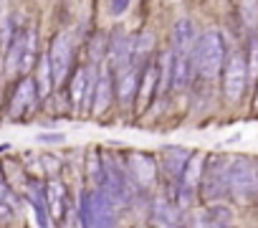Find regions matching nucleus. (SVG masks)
I'll return each mask as SVG.
<instances>
[{"mask_svg": "<svg viewBox=\"0 0 258 228\" xmlns=\"http://www.w3.org/2000/svg\"><path fill=\"white\" fill-rule=\"evenodd\" d=\"M228 51H225V38L220 31H205L203 36H198L195 46H192V69L200 79H213L220 74L223 61H225Z\"/></svg>", "mask_w": 258, "mask_h": 228, "instance_id": "nucleus-1", "label": "nucleus"}, {"mask_svg": "<svg viewBox=\"0 0 258 228\" xmlns=\"http://www.w3.org/2000/svg\"><path fill=\"white\" fill-rule=\"evenodd\" d=\"M228 165L230 160H225L223 155H208L203 162V178H200V198L205 203H215L223 200L225 195H230L228 190Z\"/></svg>", "mask_w": 258, "mask_h": 228, "instance_id": "nucleus-2", "label": "nucleus"}, {"mask_svg": "<svg viewBox=\"0 0 258 228\" xmlns=\"http://www.w3.org/2000/svg\"><path fill=\"white\" fill-rule=\"evenodd\" d=\"M228 190L238 200H250L258 193V180H255V165L248 157H235L228 165Z\"/></svg>", "mask_w": 258, "mask_h": 228, "instance_id": "nucleus-3", "label": "nucleus"}, {"mask_svg": "<svg viewBox=\"0 0 258 228\" xmlns=\"http://www.w3.org/2000/svg\"><path fill=\"white\" fill-rule=\"evenodd\" d=\"M248 86V64H245V53L233 51L225 56L223 61V94L228 101H238L245 94Z\"/></svg>", "mask_w": 258, "mask_h": 228, "instance_id": "nucleus-4", "label": "nucleus"}, {"mask_svg": "<svg viewBox=\"0 0 258 228\" xmlns=\"http://www.w3.org/2000/svg\"><path fill=\"white\" fill-rule=\"evenodd\" d=\"M94 81H96V74H94V64H84V66H76L74 74L69 76V101H71V109L74 114H81L86 106L91 109V94H94Z\"/></svg>", "mask_w": 258, "mask_h": 228, "instance_id": "nucleus-5", "label": "nucleus"}, {"mask_svg": "<svg viewBox=\"0 0 258 228\" xmlns=\"http://www.w3.org/2000/svg\"><path fill=\"white\" fill-rule=\"evenodd\" d=\"M71 41L66 33H56L51 38L48 46V64H51V74H53V84L63 86L71 76Z\"/></svg>", "mask_w": 258, "mask_h": 228, "instance_id": "nucleus-6", "label": "nucleus"}, {"mask_svg": "<svg viewBox=\"0 0 258 228\" xmlns=\"http://www.w3.org/2000/svg\"><path fill=\"white\" fill-rule=\"evenodd\" d=\"M132 38H129L121 28L111 31L109 36V46H106V64H109V71L116 74L121 69H126L132 64Z\"/></svg>", "mask_w": 258, "mask_h": 228, "instance_id": "nucleus-7", "label": "nucleus"}, {"mask_svg": "<svg viewBox=\"0 0 258 228\" xmlns=\"http://www.w3.org/2000/svg\"><path fill=\"white\" fill-rule=\"evenodd\" d=\"M137 86H140V66L129 64L126 69L114 74V96L119 106H132L137 99Z\"/></svg>", "mask_w": 258, "mask_h": 228, "instance_id": "nucleus-8", "label": "nucleus"}, {"mask_svg": "<svg viewBox=\"0 0 258 228\" xmlns=\"http://www.w3.org/2000/svg\"><path fill=\"white\" fill-rule=\"evenodd\" d=\"M38 104V96H36V79L33 76H23L18 81V86L13 89V96H11V104H8V114L13 120H21L26 111H31L33 106Z\"/></svg>", "mask_w": 258, "mask_h": 228, "instance_id": "nucleus-9", "label": "nucleus"}, {"mask_svg": "<svg viewBox=\"0 0 258 228\" xmlns=\"http://www.w3.org/2000/svg\"><path fill=\"white\" fill-rule=\"evenodd\" d=\"M129 175H132L142 188H150L157 180V160L147 152H129L124 160Z\"/></svg>", "mask_w": 258, "mask_h": 228, "instance_id": "nucleus-10", "label": "nucleus"}, {"mask_svg": "<svg viewBox=\"0 0 258 228\" xmlns=\"http://www.w3.org/2000/svg\"><path fill=\"white\" fill-rule=\"evenodd\" d=\"M160 155L162 157H160L157 167H162V175L167 178V183H180V175L185 170V162L190 157V150L187 147H180V145H165Z\"/></svg>", "mask_w": 258, "mask_h": 228, "instance_id": "nucleus-11", "label": "nucleus"}, {"mask_svg": "<svg viewBox=\"0 0 258 228\" xmlns=\"http://www.w3.org/2000/svg\"><path fill=\"white\" fill-rule=\"evenodd\" d=\"M157 96V64L147 61L142 74H140V86H137V99H135V109L142 114L145 109H150V104Z\"/></svg>", "mask_w": 258, "mask_h": 228, "instance_id": "nucleus-12", "label": "nucleus"}, {"mask_svg": "<svg viewBox=\"0 0 258 228\" xmlns=\"http://www.w3.org/2000/svg\"><path fill=\"white\" fill-rule=\"evenodd\" d=\"M116 223V203L109 198L104 188L91 190V225H114Z\"/></svg>", "mask_w": 258, "mask_h": 228, "instance_id": "nucleus-13", "label": "nucleus"}, {"mask_svg": "<svg viewBox=\"0 0 258 228\" xmlns=\"http://www.w3.org/2000/svg\"><path fill=\"white\" fill-rule=\"evenodd\" d=\"M111 96H114V74L106 69L94 81V94H91V114L94 117H101V114L109 109Z\"/></svg>", "mask_w": 258, "mask_h": 228, "instance_id": "nucleus-14", "label": "nucleus"}, {"mask_svg": "<svg viewBox=\"0 0 258 228\" xmlns=\"http://www.w3.org/2000/svg\"><path fill=\"white\" fill-rule=\"evenodd\" d=\"M150 215H152V223H155V225H177L182 210L175 205V200H170V198L162 193V195H155V198H152V203H150Z\"/></svg>", "mask_w": 258, "mask_h": 228, "instance_id": "nucleus-15", "label": "nucleus"}, {"mask_svg": "<svg viewBox=\"0 0 258 228\" xmlns=\"http://www.w3.org/2000/svg\"><path fill=\"white\" fill-rule=\"evenodd\" d=\"M198 41V28L190 18H177L172 26V46L175 53H192V46Z\"/></svg>", "mask_w": 258, "mask_h": 228, "instance_id": "nucleus-16", "label": "nucleus"}, {"mask_svg": "<svg viewBox=\"0 0 258 228\" xmlns=\"http://www.w3.org/2000/svg\"><path fill=\"white\" fill-rule=\"evenodd\" d=\"M43 193H46V203H48V213L53 220H61L66 213V185L56 178H51L48 183H43Z\"/></svg>", "mask_w": 258, "mask_h": 228, "instance_id": "nucleus-17", "label": "nucleus"}, {"mask_svg": "<svg viewBox=\"0 0 258 228\" xmlns=\"http://www.w3.org/2000/svg\"><path fill=\"white\" fill-rule=\"evenodd\" d=\"M36 96H38V104H43L51 91H53V74H51V64H48V53L38 56V64H36Z\"/></svg>", "mask_w": 258, "mask_h": 228, "instance_id": "nucleus-18", "label": "nucleus"}, {"mask_svg": "<svg viewBox=\"0 0 258 228\" xmlns=\"http://www.w3.org/2000/svg\"><path fill=\"white\" fill-rule=\"evenodd\" d=\"M175 53V51H172ZM195 69H192V59L190 53H175V61H172V91H182L187 89L190 79H192Z\"/></svg>", "mask_w": 258, "mask_h": 228, "instance_id": "nucleus-19", "label": "nucleus"}, {"mask_svg": "<svg viewBox=\"0 0 258 228\" xmlns=\"http://www.w3.org/2000/svg\"><path fill=\"white\" fill-rule=\"evenodd\" d=\"M26 198H28V203H31L33 210H36V223H38V225H48V223H51V213H48V203H46L43 185H41L38 180H31V183H28Z\"/></svg>", "mask_w": 258, "mask_h": 228, "instance_id": "nucleus-20", "label": "nucleus"}, {"mask_svg": "<svg viewBox=\"0 0 258 228\" xmlns=\"http://www.w3.org/2000/svg\"><path fill=\"white\" fill-rule=\"evenodd\" d=\"M38 64V36H36V28H28L26 31V48H23V56H21V66H18V74H31Z\"/></svg>", "mask_w": 258, "mask_h": 228, "instance_id": "nucleus-21", "label": "nucleus"}, {"mask_svg": "<svg viewBox=\"0 0 258 228\" xmlns=\"http://www.w3.org/2000/svg\"><path fill=\"white\" fill-rule=\"evenodd\" d=\"M23 48H26V31H23V28H16L13 36H11L8 56H6V71H8V74H16V71H18V66H21V56H23Z\"/></svg>", "mask_w": 258, "mask_h": 228, "instance_id": "nucleus-22", "label": "nucleus"}, {"mask_svg": "<svg viewBox=\"0 0 258 228\" xmlns=\"http://www.w3.org/2000/svg\"><path fill=\"white\" fill-rule=\"evenodd\" d=\"M172 61H175L172 51H165L157 59V96L170 91V86H172Z\"/></svg>", "mask_w": 258, "mask_h": 228, "instance_id": "nucleus-23", "label": "nucleus"}, {"mask_svg": "<svg viewBox=\"0 0 258 228\" xmlns=\"http://www.w3.org/2000/svg\"><path fill=\"white\" fill-rule=\"evenodd\" d=\"M205 225H230L233 223V210L230 205L215 200V203H208V210H205V218H203Z\"/></svg>", "mask_w": 258, "mask_h": 228, "instance_id": "nucleus-24", "label": "nucleus"}, {"mask_svg": "<svg viewBox=\"0 0 258 228\" xmlns=\"http://www.w3.org/2000/svg\"><path fill=\"white\" fill-rule=\"evenodd\" d=\"M106 46H109V38L101 36V33H96V36L89 41V61H91L94 66L101 64V61H106Z\"/></svg>", "mask_w": 258, "mask_h": 228, "instance_id": "nucleus-25", "label": "nucleus"}, {"mask_svg": "<svg viewBox=\"0 0 258 228\" xmlns=\"http://www.w3.org/2000/svg\"><path fill=\"white\" fill-rule=\"evenodd\" d=\"M240 16L243 23L250 33H255L258 28V0H240Z\"/></svg>", "mask_w": 258, "mask_h": 228, "instance_id": "nucleus-26", "label": "nucleus"}, {"mask_svg": "<svg viewBox=\"0 0 258 228\" xmlns=\"http://www.w3.org/2000/svg\"><path fill=\"white\" fill-rule=\"evenodd\" d=\"M86 173L94 183V188H101L104 185V162H101V155H89V162H86Z\"/></svg>", "mask_w": 258, "mask_h": 228, "instance_id": "nucleus-27", "label": "nucleus"}, {"mask_svg": "<svg viewBox=\"0 0 258 228\" xmlns=\"http://www.w3.org/2000/svg\"><path fill=\"white\" fill-rule=\"evenodd\" d=\"M245 64H248V76L258 79V33H250V38H248V59H245Z\"/></svg>", "mask_w": 258, "mask_h": 228, "instance_id": "nucleus-28", "label": "nucleus"}, {"mask_svg": "<svg viewBox=\"0 0 258 228\" xmlns=\"http://www.w3.org/2000/svg\"><path fill=\"white\" fill-rule=\"evenodd\" d=\"M79 223L91 228V190H81L79 195Z\"/></svg>", "mask_w": 258, "mask_h": 228, "instance_id": "nucleus-29", "label": "nucleus"}, {"mask_svg": "<svg viewBox=\"0 0 258 228\" xmlns=\"http://www.w3.org/2000/svg\"><path fill=\"white\" fill-rule=\"evenodd\" d=\"M129 3H132V0H109V16H114V18L124 16L129 11Z\"/></svg>", "mask_w": 258, "mask_h": 228, "instance_id": "nucleus-30", "label": "nucleus"}, {"mask_svg": "<svg viewBox=\"0 0 258 228\" xmlns=\"http://www.w3.org/2000/svg\"><path fill=\"white\" fill-rule=\"evenodd\" d=\"M36 140L43 142V145H63V142H66V137H63L61 132H46V135H38Z\"/></svg>", "mask_w": 258, "mask_h": 228, "instance_id": "nucleus-31", "label": "nucleus"}, {"mask_svg": "<svg viewBox=\"0 0 258 228\" xmlns=\"http://www.w3.org/2000/svg\"><path fill=\"white\" fill-rule=\"evenodd\" d=\"M8 220H13V208L6 200H0V223H8Z\"/></svg>", "mask_w": 258, "mask_h": 228, "instance_id": "nucleus-32", "label": "nucleus"}, {"mask_svg": "<svg viewBox=\"0 0 258 228\" xmlns=\"http://www.w3.org/2000/svg\"><path fill=\"white\" fill-rule=\"evenodd\" d=\"M6 198H8V188H6L3 178H0V200H6Z\"/></svg>", "mask_w": 258, "mask_h": 228, "instance_id": "nucleus-33", "label": "nucleus"}, {"mask_svg": "<svg viewBox=\"0 0 258 228\" xmlns=\"http://www.w3.org/2000/svg\"><path fill=\"white\" fill-rule=\"evenodd\" d=\"M255 180H258V165H255Z\"/></svg>", "mask_w": 258, "mask_h": 228, "instance_id": "nucleus-34", "label": "nucleus"}, {"mask_svg": "<svg viewBox=\"0 0 258 228\" xmlns=\"http://www.w3.org/2000/svg\"><path fill=\"white\" fill-rule=\"evenodd\" d=\"M0 178H3V170H0Z\"/></svg>", "mask_w": 258, "mask_h": 228, "instance_id": "nucleus-35", "label": "nucleus"}]
</instances>
